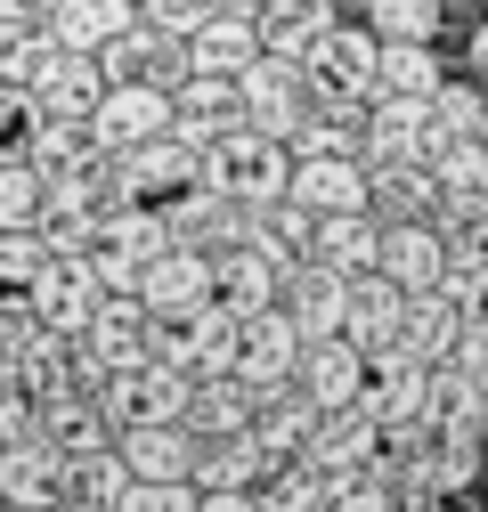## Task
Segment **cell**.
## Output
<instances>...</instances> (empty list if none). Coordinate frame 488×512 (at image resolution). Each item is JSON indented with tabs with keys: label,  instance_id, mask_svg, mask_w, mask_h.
Segmentation results:
<instances>
[{
	"label": "cell",
	"instance_id": "1",
	"mask_svg": "<svg viewBox=\"0 0 488 512\" xmlns=\"http://www.w3.org/2000/svg\"><path fill=\"white\" fill-rule=\"evenodd\" d=\"M375 74H383V41L366 33V17H334L310 49H301L310 106H342V114H358L366 98H375Z\"/></svg>",
	"mask_w": 488,
	"mask_h": 512
},
{
	"label": "cell",
	"instance_id": "2",
	"mask_svg": "<svg viewBox=\"0 0 488 512\" xmlns=\"http://www.w3.org/2000/svg\"><path fill=\"white\" fill-rule=\"evenodd\" d=\"M196 179L220 187L228 204H277L285 196V179H293V147L253 131V122H228V131L196 155Z\"/></svg>",
	"mask_w": 488,
	"mask_h": 512
},
{
	"label": "cell",
	"instance_id": "3",
	"mask_svg": "<svg viewBox=\"0 0 488 512\" xmlns=\"http://www.w3.org/2000/svg\"><path fill=\"white\" fill-rule=\"evenodd\" d=\"M147 358H163V366H179V374H228V358H236V309H228V301L155 309Z\"/></svg>",
	"mask_w": 488,
	"mask_h": 512
},
{
	"label": "cell",
	"instance_id": "4",
	"mask_svg": "<svg viewBox=\"0 0 488 512\" xmlns=\"http://www.w3.org/2000/svg\"><path fill=\"white\" fill-rule=\"evenodd\" d=\"M188 391H196V374H179L163 358H139V366H114L98 382V407L114 431H131V423H179L188 415Z\"/></svg>",
	"mask_w": 488,
	"mask_h": 512
},
{
	"label": "cell",
	"instance_id": "5",
	"mask_svg": "<svg viewBox=\"0 0 488 512\" xmlns=\"http://www.w3.org/2000/svg\"><path fill=\"white\" fill-rule=\"evenodd\" d=\"M301 114H310V82H301V66H293V57H269V49H261L253 66L236 74V122H253V131H269V139L293 147Z\"/></svg>",
	"mask_w": 488,
	"mask_h": 512
},
{
	"label": "cell",
	"instance_id": "6",
	"mask_svg": "<svg viewBox=\"0 0 488 512\" xmlns=\"http://www.w3.org/2000/svg\"><path fill=\"white\" fill-rule=\"evenodd\" d=\"M147 326H155V309H147L131 285H106V293H98V309L82 317L74 350H82L98 374H114V366H139V358H147Z\"/></svg>",
	"mask_w": 488,
	"mask_h": 512
},
{
	"label": "cell",
	"instance_id": "7",
	"mask_svg": "<svg viewBox=\"0 0 488 512\" xmlns=\"http://www.w3.org/2000/svg\"><path fill=\"white\" fill-rule=\"evenodd\" d=\"M163 252V212L139 196V204H114L98 212V236H90V269L98 285H139V269Z\"/></svg>",
	"mask_w": 488,
	"mask_h": 512
},
{
	"label": "cell",
	"instance_id": "8",
	"mask_svg": "<svg viewBox=\"0 0 488 512\" xmlns=\"http://www.w3.org/2000/svg\"><path fill=\"white\" fill-rule=\"evenodd\" d=\"M293 358H301V334H293V317H285L277 301L236 317V358H228V374L244 382V391H277V382H293Z\"/></svg>",
	"mask_w": 488,
	"mask_h": 512
},
{
	"label": "cell",
	"instance_id": "9",
	"mask_svg": "<svg viewBox=\"0 0 488 512\" xmlns=\"http://www.w3.org/2000/svg\"><path fill=\"white\" fill-rule=\"evenodd\" d=\"M342 301H350V277H342V269H326L318 252L285 261V277H277V309L293 317V334H301V342L342 334Z\"/></svg>",
	"mask_w": 488,
	"mask_h": 512
},
{
	"label": "cell",
	"instance_id": "10",
	"mask_svg": "<svg viewBox=\"0 0 488 512\" xmlns=\"http://www.w3.org/2000/svg\"><path fill=\"white\" fill-rule=\"evenodd\" d=\"M90 131H98V147L106 155H122V147H139V139H155V131H171V90L163 82H106L98 90V106H90Z\"/></svg>",
	"mask_w": 488,
	"mask_h": 512
},
{
	"label": "cell",
	"instance_id": "11",
	"mask_svg": "<svg viewBox=\"0 0 488 512\" xmlns=\"http://www.w3.org/2000/svg\"><path fill=\"white\" fill-rule=\"evenodd\" d=\"M155 212H163V244L220 252V244L244 236V204H228L220 187H204V179H188V187H171V196H155Z\"/></svg>",
	"mask_w": 488,
	"mask_h": 512
},
{
	"label": "cell",
	"instance_id": "12",
	"mask_svg": "<svg viewBox=\"0 0 488 512\" xmlns=\"http://www.w3.org/2000/svg\"><path fill=\"white\" fill-rule=\"evenodd\" d=\"M33 431L57 447V456H98V447H114V423H106V407H98V391H82V382H57V391H41L33 399Z\"/></svg>",
	"mask_w": 488,
	"mask_h": 512
},
{
	"label": "cell",
	"instance_id": "13",
	"mask_svg": "<svg viewBox=\"0 0 488 512\" xmlns=\"http://www.w3.org/2000/svg\"><path fill=\"white\" fill-rule=\"evenodd\" d=\"M432 139V98L407 90H375L358 106V163H391V155H423Z\"/></svg>",
	"mask_w": 488,
	"mask_h": 512
},
{
	"label": "cell",
	"instance_id": "14",
	"mask_svg": "<svg viewBox=\"0 0 488 512\" xmlns=\"http://www.w3.org/2000/svg\"><path fill=\"white\" fill-rule=\"evenodd\" d=\"M375 447H383V431L366 423L358 407H326V415L310 423V439H301V464L326 472V480L342 488V480H358L366 464H375Z\"/></svg>",
	"mask_w": 488,
	"mask_h": 512
},
{
	"label": "cell",
	"instance_id": "15",
	"mask_svg": "<svg viewBox=\"0 0 488 512\" xmlns=\"http://www.w3.org/2000/svg\"><path fill=\"white\" fill-rule=\"evenodd\" d=\"M98 269H90V252H49L41 261V285H33V317L57 334H82V317L98 309Z\"/></svg>",
	"mask_w": 488,
	"mask_h": 512
},
{
	"label": "cell",
	"instance_id": "16",
	"mask_svg": "<svg viewBox=\"0 0 488 512\" xmlns=\"http://www.w3.org/2000/svg\"><path fill=\"white\" fill-rule=\"evenodd\" d=\"M66 496V456L25 431V439H0V504H25V512H49Z\"/></svg>",
	"mask_w": 488,
	"mask_h": 512
},
{
	"label": "cell",
	"instance_id": "17",
	"mask_svg": "<svg viewBox=\"0 0 488 512\" xmlns=\"http://www.w3.org/2000/svg\"><path fill=\"white\" fill-rule=\"evenodd\" d=\"M399 317H407V293H399V285H391L383 269L350 277V301H342V342H350L358 358L391 350V342H399Z\"/></svg>",
	"mask_w": 488,
	"mask_h": 512
},
{
	"label": "cell",
	"instance_id": "18",
	"mask_svg": "<svg viewBox=\"0 0 488 512\" xmlns=\"http://www.w3.org/2000/svg\"><path fill=\"white\" fill-rule=\"evenodd\" d=\"M114 447H122V464H131V480H196L204 431H188V423H131V431H114Z\"/></svg>",
	"mask_w": 488,
	"mask_h": 512
},
{
	"label": "cell",
	"instance_id": "19",
	"mask_svg": "<svg viewBox=\"0 0 488 512\" xmlns=\"http://www.w3.org/2000/svg\"><path fill=\"white\" fill-rule=\"evenodd\" d=\"M285 196L301 212H366V163L358 155H293Z\"/></svg>",
	"mask_w": 488,
	"mask_h": 512
},
{
	"label": "cell",
	"instance_id": "20",
	"mask_svg": "<svg viewBox=\"0 0 488 512\" xmlns=\"http://www.w3.org/2000/svg\"><path fill=\"white\" fill-rule=\"evenodd\" d=\"M358 374H366V358L342 334H318V342H301V358H293V391L326 415V407H350L358 399Z\"/></svg>",
	"mask_w": 488,
	"mask_h": 512
},
{
	"label": "cell",
	"instance_id": "21",
	"mask_svg": "<svg viewBox=\"0 0 488 512\" xmlns=\"http://www.w3.org/2000/svg\"><path fill=\"white\" fill-rule=\"evenodd\" d=\"M440 204V179L423 155H391V163H366V212L375 220H432Z\"/></svg>",
	"mask_w": 488,
	"mask_h": 512
},
{
	"label": "cell",
	"instance_id": "22",
	"mask_svg": "<svg viewBox=\"0 0 488 512\" xmlns=\"http://www.w3.org/2000/svg\"><path fill=\"white\" fill-rule=\"evenodd\" d=\"M399 293H423V285H440L448 269V236L432 220H383V261H375Z\"/></svg>",
	"mask_w": 488,
	"mask_h": 512
},
{
	"label": "cell",
	"instance_id": "23",
	"mask_svg": "<svg viewBox=\"0 0 488 512\" xmlns=\"http://www.w3.org/2000/svg\"><path fill=\"white\" fill-rule=\"evenodd\" d=\"M179 41H188V74H220V82H236L261 57V25L236 17V9H212L196 33H179Z\"/></svg>",
	"mask_w": 488,
	"mask_h": 512
},
{
	"label": "cell",
	"instance_id": "24",
	"mask_svg": "<svg viewBox=\"0 0 488 512\" xmlns=\"http://www.w3.org/2000/svg\"><path fill=\"white\" fill-rule=\"evenodd\" d=\"M147 309H188V301H220L212 293V252H196V244H163L155 261L139 269V285H131Z\"/></svg>",
	"mask_w": 488,
	"mask_h": 512
},
{
	"label": "cell",
	"instance_id": "25",
	"mask_svg": "<svg viewBox=\"0 0 488 512\" xmlns=\"http://www.w3.org/2000/svg\"><path fill=\"white\" fill-rule=\"evenodd\" d=\"M17 147H25L41 171H82V163L98 155V131H90V114H49V106H25Z\"/></svg>",
	"mask_w": 488,
	"mask_h": 512
},
{
	"label": "cell",
	"instance_id": "26",
	"mask_svg": "<svg viewBox=\"0 0 488 512\" xmlns=\"http://www.w3.org/2000/svg\"><path fill=\"white\" fill-rule=\"evenodd\" d=\"M277 277H285V261H269V252L244 244V236L212 252V293H220L236 317H244V309H269V301H277Z\"/></svg>",
	"mask_w": 488,
	"mask_h": 512
},
{
	"label": "cell",
	"instance_id": "27",
	"mask_svg": "<svg viewBox=\"0 0 488 512\" xmlns=\"http://www.w3.org/2000/svg\"><path fill=\"white\" fill-rule=\"evenodd\" d=\"M310 252H318L326 269H342V277H366V269L383 261V220L375 212H318Z\"/></svg>",
	"mask_w": 488,
	"mask_h": 512
},
{
	"label": "cell",
	"instance_id": "28",
	"mask_svg": "<svg viewBox=\"0 0 488 512\" xmlns=\"http://www.w3.org/2000/svg\"><path fill=\"white\" fill-rule=\"evenodd\" d=\"M122 179H131V196H171V187H188L196 179V147L179 139V131H155L139 147H122Z\"/></svg>",
	"mask_w": 488,
	"mask_h": 512
},
{
	"label": "cell",
	"instance_id": "29",
	"mask_svg": "<svg viewBox=\"0 0 488 512\" xmlns=\"http://www.w3.org/2000/svg\"><path fill=\"white\" fill-rule=\"evenodd\" d=\"M456 334H464V309H456L440 285L407 293V317H399V350H415L423 366H440V358L456 350Z\"/></svg>",
	"mask_w": 488,
	"mask_h": 512
},
{
	"label": "cell",
	"instance_id": "30",
	"mask_svg": "<svg viewBox=\"0 0 488 512\" xmlns=\"http://www.w3.org/2000/svg\"><path fill=\"white\" fill-rule=\"evenodd\" d=\"M342 9H334V0H261V49L269 57H293V66H301V49H310L326 25H334Z\"/></svg>",
	"mask_w": 488,
	"mask_h": 512
},
{
	"label": "cell",
	"instance_id": "31",
	"mask_svg": "<svg viewBox=\"0 0 488 512\" xmlns=\"http://www.w3.org/2000/svg\"><path fill=\"white\" fill-rule=\"evenodd\" d=\"M269 456L253 447V431H212L196 447V488H261Z\"/></svg>",
	"mask_w": 488,
	"mask_h": 512
},
{
	"label": "cell",
	"instance_id": "32",
	"mask_svg": "<svg viewBox=\"0 0 488 512\" xmlns=\"http://www.w3.org/2000/svg\"><path fill=\"white\" fill-rule=\"evenodd\" d=\"M188 431H244L253 423V391H244L236 374H196V391H188V415H179Z\"/></svg>",
	"mask_w": 488,
	"mask_h": 512
},
{
	"label": "cell",
	"instance_id": "33",
	"mask_svg": "<svg viewBox=\"0 0 488 512\" xmlns=\"http://www.w3.org/2000/svg\"><path fill=\"white\" fill-rule=\"evenodd\" d=\"M432 139H488V82L480 74H448L432 90Z\"/></svg>",
	"mask_w": 488,
	"mask_h": 512
},
{
	"label": "cell",
	"instance_id": "34",
	"mask_svg": "<svg viewBox=\"0 0 488 512\" xmlns=\"http://www.w3.org/2000/svg\"><path fill=\"white\" fill-rule=\"evenodd\" d=\"M440 82H448V57H440V41H383V74H375V90L432 98Z\"/></svg>",
	"mask_w": 488,
	"mask_h": 512
},
{
	"label": "cell",
	"instance_id": "35",
	"mask_svg": "<svg viewBox=\"0 0 488 512\" xmlns=\"http://www.w3.org/2000/svg\"><path fill=\"white\" fill-rule=\"evenodd\" d=\"M122 488H131L122 447H98V456H74V464H66V504H82V512H114Z\"/></svg>",
	"mask_w": 488,
	"mask_h": 512
},
{
	"label": "cell",
	"instance_id": "36",
	"mask_svg": "<svg viewBox=\"0 0 488 512\" xmlns=\"http://www.w3.org/2000/svg\"><path fill=\"white\" fill-rule=\"evenodd\" d=\"M41 163L17 147V139H0V228H33L41 220Z\"/></svg>",
	"mask_w": 488,
	"mask_h": 512
},
{
	"label": "cell",
	"instance_id": "37",
	"mask_svg": "<svg viewBox=\"0 0 488 512\" xmlns=\"http://www.w3.org/2000/svg\"><path fill=\"white\" fill-rule=\"evenodd\" d=\"M41 261H49L41 228H0V309H33Z\"/></svg>",
	"mask_w": 488,
	"mask_h": 512
},
{
	"label": "cell",
	"instance_id": "38",
	"mask_svg": "<svg viewBox=\"0 0 488 512\" xmlns=\"http://www.w3.org/2000/svg\"><path fill=\"white\" fill-rule=\"evenodd\" d=\"M358 17L375 41H440V25H448L440 0H358Z\"/></svg>",
	"mask_w": 488,
	"mask_h": 512
},
{
	"label": "cell",
	"instance_id": "39",
	"mask_svg": "<svg viewBox=\"0 0 488 512\" xmlns=\"http://www.w3.org/2000/svg\"><path fill=\"white\" fill-rule=\"evenodd\" d=\"M114 512H196V480H131Z\"/></svg>",
	"mask_w": 488,
	"mask_h": 512
},
{
	"label": "cell",
	"instance_id": "40",
	"mask_svg": "<svg viewBox=\"0 0 488 512\" xmlns=\"http://www.w3.org/2000/svg\"><path fill=\"white\" fill-rule=\"evenodd\" d=\"M448 366H456L464 382H480V391H488V317H464V334H456Z\"/></svg>",
	"mask_w": 488,
	"mask_h": 512
},
{
	"label": "cell",
	"instance_id": "41",
	"mask_svg": "<svg viewBox=\"0 0 488 512\" xmlns=\"http://www.w3.org/2000/svg\"><path fill=\"white\" fill-rule=\"evenodd\" d=\"M212 9H220V0H139V17H147V25H163V33H196Z\"/></svg>",
	"mask_w": 488,
	"mask_h": 512
},
{
	"label": "cell",
	"instance_id": "42",
	"mask_svg": "<svg viewBox=\"0 0 488 512\" xmlns=\"http://www.w3.org/2000/svg\"><path fill=\"white\" fill-rule=\"evenodd\" d=\"M25 431H33V391L0 374V439H25Z\"/></svg>",
	"mask_w": 488,
	"mask_h": 512
},
{
	"label": "cell",
	"instance_id": "43",
	"mask_svg": "<svg viewBox=\"0 0 488 512\" xmlns=\"http://www.w3.org/2000/svg\"><path fill=\"white\" fill-rule=\"evenodd\" d=\"M196 512H261L253 488H196Z\"/></svg>",
	"mask_w": 488,
	"mask_h": 512
},
{
	"label": "cell",
	"instance_id": "44",
	"mask_svg": "<svg viewBox=\"0 0 488 512\" xmlns=\"http://www.w3.org/2000/svg\"><path fill=\"white\" fill-rule=\"evenodd\" d=\"M464 74L488 82V9H472V33H464Z\"/></svg>",
	"mask_w": 488,
	"mask_h": 512
},
{
	"label": "cell",
	"instance_id": "45",
	"mask_svg": "<svg viewBox=\"0 0 488 512\" xmlns=\"http://www.w3.org/2000/svg\"><path fill=\"white\" fill-rule=\"evenodd\" d=\"M17 131H25V90L0 82V139H17Z\"/></svg>",
	"mask_w": 488,
	"mask_h": 512
},
{
	"label": "cell",
	"instance_id": "46",
	"mask_svg": "<svg viewBox=\"0 0 488 512\" xmlns=\"http://www.w3.org/2000/svg\"><path fill=\"white\" fill-rule=\"evenodd\" d=\"M41 17V0H0V25H33Z\"/></svg>",
	"mask_w": 488,
	"mask_h": 512
},
{
	"label": "cell",
	"instance_id": "47",
	"mask_svg": "<svg viewBox=\"0 0 488 512\" xmlns=\"http://www.w3.org/2000/svg\"><path fill=\"white\" fill-rule=\"evenodd\" d=\"M326 512H366V504H358L350 488H334V496H326Z\"/></svg>",
	"mask_w": 488,
	"mask_h": 512
},
{
	"label": "cell",
	"instance_id": "48",
	"mask_svg": "<svg viewBox=\"0 0 488 512\" xmlns=\"http://www.w3.org/2000/svg\"><path fill=\"white\" fill-rule=\"evenodd\" d=\"M440 9H488V0H440Z\"/></svg>",
	"mask_w": 488,
	"mask_h": 512
},
{
	"label": "cell",
	"instance_id": "49",
	"mask_svg": "<svg viewBox=\"0 0 488 512\" xmlns=\"http://www.w3.org/2000/svg\"><path fill=\"white\" fill-rule=\"evenodd\" d=\"M49 512H82V504H66V496H57V504H49Z\"/></svg>",
	"mask_w": 488,
	"mask_h": 512
},
{
	"label": "cell",
	"instance_id": "50",
	"mask_svg": "<svg viewBox=\"0 0 488 512\" xmlns=\"http://www.w3.org/2000/svg\"><path fill=\"white\" fill-rule=\"evenodd\" d=\"M0 512H25V504H0Z\"/></svg>",
	"mask_w": 488,
	"mask_h": 512
},
{
	"label": "cell",
	"instance_id": "51",
	"mask_svg": "<svg viewBox=\"0 0 488 512\" xmlns=\"http://www.w3.org/2000/svg\"><path fill=\"white\" fill-rule=\"evenodd\" d=\"M480 512H488V496H480Z\"/></svg>",
	"mask_w": 488,
	"mask_h": 512
}]
</instances>
